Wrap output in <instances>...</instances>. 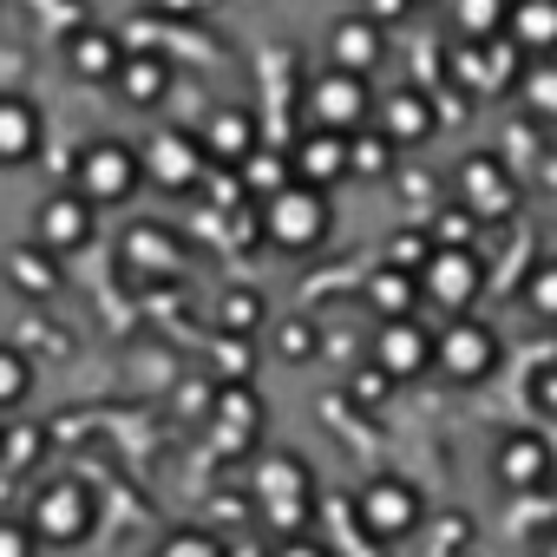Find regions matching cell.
I'll use <instances>...</instances> for the list:
<instances>
[{"mask_svg":"<svg viewBox=\"0 0 557 557\" xmlns=\"http://www.w3.org/2000/svg\"><path fill=\"white\" fill-rule=\"evenodd\" d=\"M256 230H262V243H269V249H283V256H309V249H322V243H329V230H335V197H329L322 184H309V177H289L283 190H269V197H262Z\"/></svg>","mask_w":557,"mask_h":557,"instance_id":"obj_1","label":"cell"},{"mask_svg":"<svg viewBox=\"0 0 557 557\" xmlns=\"http://www.w3.org/2000/svg\"><path fill=\"white\" fill-rule=\"evenodd\" d=\"M249 498L262 505V518L283 531V537L302 531L315 518V472H309V459H296V453H256Z\"/></svg>","mask_w":557,"mask_h":557,"instance_id":"obj_2","label":"cell"},{"mask_svg":"<svg viewBox=\"0 0 557 557\" xmlns=\"http://www.w3.org/2000/svg\"><path fill=\"white\" fill-rule=\"evenodd\" d=\"M498 329L492 322H479L472 309L466 315H446V329L433 335V368L453 381V387H479V381H492L498 374Z\"/></svg>","mask_w":557,"mask_h":557,"instance_id":"obj_3","label":"cell"},{"mask_svg":"<svg viewBox=\"0 0 557 557\" xmlns=\"http://www.w3.org/2000/svg\"><path fill=\"white\" fill-rule=\"evenodd\" d=\"M355 518H361V531H368L374 544H407V537L426 524V498H420L413 479L381 472V479H368V485L355 492Z\"/></svg>","mask_w":557,"mask_h":557,"instance_id":"obj_4","label":"cell"},{"mask_svg":"<svg viewBox=\"0 0 557 557\" xmlns=\"http://www.w3.org/2000/svg\"><path fill=\"white\" fill-rule=\"evenodd\" d=\"M73 184H79L99 210L132 203V197L145 190V158H138V145H125V138H92V145L79 151V164H73Z\"/></svg>","mask_w":557,"mask_h":557,"instance_id":"obj_5","label":"cell"},{"mask_svg":"<svg viewBox=\"0 0 557 557\" xmlns=\"http://www.w3.org/2000/svg\"><path fill=\"white\" fill-rule=\"evenodd\" d=\"M420 289H426V302H440L446 315H466V309L479 302V289H485L479 249H472V243H433V256L420 262Z\"/></svg>","mask_w":557,"mask_h":557,"instance_id":"obj_6","label":"cell"},{"mask_svg":"<svg viewBox=\"0 0 557 557\" xmlns=\"http://www.w3.org/2000/svg\"><path fill=\"white\" fill-rule=\"evenodd\" d=\"M27 524L40 531V544H79V537H92V524H99V498H92L79 479H53V485L34 492Z\"/></svg>","mask_w":557,"mask_h":557,"instance_id":"obj_7","label":"cell"},{"mask_svg":"<svg viewBox=\"0 0 557 557\" xmlns=\"http://www.w3.org/2000/svg\"><path fill=\"white\" fill-rule=\"evenodd\" d=\"M92 236H99V203H92L79 184L53 190V197L34 210V243H40V249H53L60 262H66V256H79Z\"/></svg>","mask_w":557,"mask_h":557,"instance_id":"obj_8","label":"cell"},{"mask_svg":"<svg viewBox=\"0 0 557 557\" xmlns=\"http://www.w3.org/2000/svg\"><path fill=\"white\" fill-rule=\"evenodd\" d=\"M309 125H322V132H361L368 119H374V86H368V73H342V66H329L315 86H309Z\"/></svg>","mask_w":557,"mask_h":557,"instance_id":"obj_9","label":"cell"},{"mask_svg":"<svg viewBox=\"0 0 557 557\" xmlns=\"http://www.w3.org/2000/svg\"><path fill=\"white\" fill-rule=\"evenodd\" d=\"M453 197H459L466 210H479V223H498V216L518 210V177H511V164H505L498 151H472V158H459V171H453Z\"/></svg>","mask_w":557,"mask_h":557,"instance_id":"obj_10","label":"cell"},{"mask_svg":"<svg viewBox=\"0 0 557 557\" xmlns=\"http://www.w3.org/2000/svg\"><path fill=\"white\" fill-rule=\"evenodd\" d=\"M433 335H440V329H426L420 315H387V322L374 329V368L394 374V387L433 374Z\"/></svg>","mask_w":557,"mask_h":557,"instance_id":"obj_11","label":"cell"},{"mask_svg":"<svg viewBox=\"0 0 557 557\" xmlns=\"http://www.w3.org/2000/svg\"><path fill=\"white\" fill-rule=\"evenodd\" d=\"M550 472H557V446H550L544 433H531V426L498 433V446H492V479H498L505 492H537Z\"/></svg>","mask_w":557,"mask_h":557,"instance_id":"obj_12","label":"cell"},{"mask_svg":"<svg viewBox=\"0 0 557 557\" xmlns=\"http://www.w3.org/2000/svg\"><path fill=\"white\" fill-rule=\"evenodd\" d=\"M138 158H145V184H158V190H197V177L210 164L197 132H151L138 145Z\"/></svg>","mask_w":557,"mask_h":557,"instance_id":"obj_13","label":"cell"},{"mask_svg":"<svg viewBox=\"0 0 557 557\" xmlns=\"http://www.w3.org/2000/svg\"><path fill=\"white\" fill-rule=\"evenodd\" d=\"M374 125H381L400 151H413V145H426V138L440 132V112H433L426 86H394L387 99H374Z\"/></svg>","mask_w":557,"mask_h":557,"instance_id":"obj_14","label":"cell"},{"mask_svg":"<svg viewBox=\"0 0 557 557\" xmlns=\"http://www.w3.org/2000/svg\"><path fill=\"white\" fill-rule=\"evenodd\" d=\"M47 145V112L27 92H0V171L34 164Z\"/></svg>","mask_w":557,"mask_h":557,"instance_id":"obj_15","label":"cell"},{"mask_svg":"<svg viewBox=\"0 0 557 557\" xmlns=\"http://www.w3.org/2000/svg\"><path fill=\"white\" fill-rule=\"evenodd\" d=\"M518 60H524V53L511 47V34H498V40H459V47H453V73H459L472 92H505V86H518V79H511Z\"/></svg>","mask_w":557,"mask_h":557,"instance_id":"obj_16","label":"cell"},{"mask_svg":"<svg viewBox=\"0 0 557 557\" xmlns=\"http://www.w3.org/2000/svg\"><path fill=\"white\" fill-rule=\"evenodd\" d=\"M381 60H387V34H381L374 14H348V21L329 27V66H342V73H374Z\"/></svg>","mask_w":557,"mask_h":557,"instance_id":"obj_17","label":"cell"},{"mask_svg":"<svg viewBox=\"0 0 557 557\" xmlns=\"http://www.w3.org/2000/svg\"><path fill=\"white\" fill-rule=\"evenodd\" d=\"M197 145H203L210 164H230V171H236V164L256 151V119H249L243 106H216V112L197 125Z\"/></svg>","mask_w":557,"mask_h":557,"instance_id":"obj_18","label":"cell"},{"mask_svg":"<svg viewBox=\"0 0 557 557\" xmlns=\"http://www.w3.org/2000/svg\"><path fill=\"white\" fill-rule=\"evenodd\" d=\"M66 66H73V79H86V86H112L119 66H125V47H119L106 27H79V34L66 40Z\"/></svg>","mask_w":557,"mask_h":557,"instance_id":"obj_19","label":"cell"},{"mask_svg":"<svg viewBox=\"0 0 557 557\" xmlns=\"http://www.w3.org/2000/svg\"><path fill=\"white\" fill-rule=\"evenodd\" d=\"M125 269L132 275H177L184 269V243L164 223H132L125 230Z\"/></svg>","mask_w":557,"mask_h":557,"instance_id":"obj_20","label":"cell"},{"mask_svg":"<svg viewBox=\"0 0 557 557\" xmlns=\"http://www.w3.org/2000/svg\"><path fill=\"white\" fill-rule=\"evenodd\" d=\"M361 302L374 309V322H387V315H420L426 289H420V275H413V269H394V262H381V269L368 275Z\"/></svg>","mask_w":557,"mask_h":557,"instance_id":"obj_21","label":"cell"},{"mask_svg":"<svg viewBox=\"0 0 557 557\" xmlns=\"http://www.w3.org/2000/svg\"><path fill=\"white\" fill-rule=\"evenodd\" d=\"M505 34H511V47H518L524 60L557 53V0H511Z\"/></svg>","mask_w":557,"mask_h":557,"instance_id":"obj_22","label":"cell"},{"mask_svg":"<svg viewBox=\"0 0 557 557\" xmlns=\"http://www.w3.org/2000/svg\"><path fill=\"white\" fill-rule=\"evenodd\" d=\"M289 158H296V177H309V184L329 190V184L348 177V132H322V125H315L309 138H296Z\"/></svg>","mask_w":557,"mask_h":557,"instance_id":"obj_23","label":"cell"},{"mask_svg":"<svg viewBox=\"0 0 557 557\" xmlns=\"http://www.w3.org/2000/svg\"><path fill=\"white\" fill-rule=\"evenodd\" d=\"M119 99L125 106H138V112H151V106H164V92H171V66L158 60V53H125V66H119Z\"/></svg>","mask_w":557,"mask_h":557,"instance_id":"obj_24","label":"cell"},{"mask_svg":"<svg viewBox=\"0 0 557 557\" xmlns=\"http://www.w3.org/2000/svg\"><path fill=\"white\" fill-rule=\"evenodd\" d=\"M262 329H269L262 289H223V296H216V335H223V342H256Z\"/></svg>","mask_w":557,"mask_h":557,"instance_id":"obj_25","label":"cell"},{"mask_svg":"<svg viewBox=\"0 0 557 557\" xmlns=\"http://www.w3.org/2000/svg\"><path fill=\"white\" fill-rule=\"evenodd\" d=\"M8 275H14L27 296H53V289H60V256H53V249H40V243L27 236V243H14V249H8Z\"/></svg>","mask_w":557,"mask_h":557,"instance_id":"obj_26","label":"cell"},{"mask_svg":"<svg viewBox=\"0 0 557 557\" xmlns=\"http://www.w3.org/2000/svg\"><path fill=\"white\" fill-rule=\"evenodd\" d=\"M505 14H511V0H446L453 40H498L505 34Z\"/></svg>","mask_w":557,"mask_h":557,"instance_id":"obj_27","label":"cell"},{"mask_svg":"<svg viewBox=\"0 0 557 557\" xmlns=\"http://www.w3.org/2000/svg\"><path fill=\"white\" fill-rule=\"evenodd\" d=\"M394 158H400V145H394L374 119H368L361 132H348V177H387Z\"/></svg>","mask_w":557,"mask_h":557,"instance_id":"obj_28","label":"cell"},{"mask_svg":"<svg viewBox=\"0 0 557 557\" xmlns=\"http://www.w3.org/2000/svg\"><path fill=\"white\" fill-rule=\"evenodd\" d=\"M236 171H243V184H249L256 197H269V190H283V184L296 177V158H289V151H262V145H256Z\"/></svg>","mask_w":557,"mask_h":557,"instance_id":"obj_29","label":"cell"},{"mask_svg":"<svg viewBox=\"0 0 557 557\" xmlns=\"http://www.w3.org/2000/svg\"><path fill=\"white\" fill-rule=\"evenodd\" d=\"M216 420H223L230 433H243V446L262 440V400H256L249 387H223V394H216Z\"/></svg>","mask_w":557,"mask_h":557,"instance_id":"obj_30","label":"cell"},{"mask_svg":"<svg viewBox=\"0 0 557 557\" xmlns=\"http://www.w3.org/2000/svg\"><path fill=\"white\" fill-rule=\"evenodd\" d=\"M518 99H524L544 125H557V66H550V53H544V60H531V66L518 73Z\"/></svg>","mask_w":557,"mask_h":557,"instance_id":"obj_31","label":"cell"},{"mask_svg":"<svg viewBox=\"0 0 557 557\" xmlns=\"http://www.w3.org/2000/svg\"><path fill=\"white\" fill-rule=\"evenodd\" d=\"M151 557H230V544H223L216 531H203V524H177V531L158 537Z\"/></svg>","mask_w":557,"mask_h":557,"instance_id":"obj_32","label":"cell"},{"mask_svg":"<svg viewBox=\"0 0 557 557\" xmlns=\"http://www.w3.org/2000/svg\"><path fill=\"white\" fill-rule=\"evenodd\" d=\"M27 394H34V361L14 342H0V413H14Z\"/></svg>","mask_w":557,"mask_h":557,"instance_id":"obj_33","label":"cell"},{"mask_svg":"<svg viewBox=\"0 0 557 557\" xmlns=\"http://www.w3.org/2000/svg\"><path fill=\"white\" fill-rule=\"evenodd\" d=\"M518 296H524V309H531L544 329H557V262H537V269H531V283H524Z\"/></svg>","mask_w":557,"mask_h":557,"instance_id":"obj_34","label":"cell"},{"mask_svg":"<svg viewBox=\"0 0 557 557\" xmlns=\"http://www.w3.org/2000/svg\"><path fill=\"white\" fill-rule=\"evenodd\" d=\"M315 348H322V329H315L309 315L275 322V355H283V361H315Z\"/></svg>","mask_w":557,"mask_h":557,"instance_id":"obj_35","label":"cell"},{"mask_svg":"<svg viewBox=\"0 0 557 557\" xmlns=\"http://www.w3.org/2000/svg\"><path fill=\"white\" fill-rule=\"evenodd\" d=\"M472 236H479V210H466V203L453 197V203L433 216V243H472Z\"/></svg>","mask_w":557,"mask_h":557,"instance_id":"obj_36","label":"cell"},{"mask_svg":"<svg viewBox=\"0 0 557 557\" xmlns=\"http://www.w3.org/2000/svg\"><path fill=\"white\" fill-rule=\"evenodd\" d=\"M426 256H433V230H394V243H387V262L394 269H413L420 275Z\"/></svg>","mask_w":557,"mask_h":557,"instance_id":"obj_37","label":"cell"},{"mask_svg":"<svg viewBox=\"0 0 557 557\" xmlns=\"http://www.w3.org/2000/svg\"><path fill=\"white\" fill-rule=\"evenodd\" d=\"M0 557H40V531L27 518H0Z\"/></svg>","mask_w":557,"mask_h":557,"instance_id":"obj_38","label":"cell"},{"mask_svg":"<svg viewBox=\"0 0 557 557\" xmlns=\"http://www.w3.org/2000/svg\"><path fill=\"white\" fill-rule=\"evenodd\" d=\"M27 459H40V426H34V433L21 426V433L0 440V466H27Z\"/></svg>","mask_w":557,"mask_h":557,"instance_id":"obj_39","label":"cell"},{"mask_svg":"<svg viewBox=\"0 0 557 557\" xmlns=\"http://www.w3.org/2000/svg\"><path fill=\"white\" fill-rule=\"evenodd\" d=\"M387 387H394V374H381V368H368V374L355 381V400H361V407H381V400H387Z\"/></svg>","mask_w":557,"mask_h":557,"instance_id":"obj_40","label":"cell"},{"mask_svg":"<svg viewBox=\"0 0 557 557\" xmlns=\"http://www.w3.org/2000/svg\"><path fill=\"white\" fill-rule=\"evenodd\" d=\"M275 557H335V550H329L322 537H302V531H289L283 544H275Z\"/></svg>","mask_w":557,"mask_h":557,"instance_id":"obj_41","label":"cell"},{"mask_svg":"<svg viewBox=\"0 0 557 557\" xmlns=\"http://www.w3.org/2000/svg\"><path fill=\"white\" fill-rule=\"evenodd\" d=\"M537 400H544V407H557V374H544V381H537Z\"/></svg>","mask_w":557,"mask_h":557,"instance_id":"obj_42","label":"cell"},{"mask_svg":"<svg viewBox=\"0 0 557 557\" xmlns=\"http://www.w3.org/2000/svg\"><path fill=\"white\" fill-rule=\"evenodd\" d=\"M544 177H550V184H557V158H550V164H544Z\"/></svg>","mask_w":557,"mask_h":557,"instance_id":"obj_43","label":"cell"},{"mask_svg":"<svg viewBox=\"0 0 557 557\" xmlns=\"http://www.w3.org/2000/svg\"><path fill=\"white\" fill-rule=\"evenodd\" d=\"M0 440H8V426H0Z\"/></svg>","mask_w":557,"mask_h":557,"instance_id":"obj_44","label":"cell"}]
</instances>
